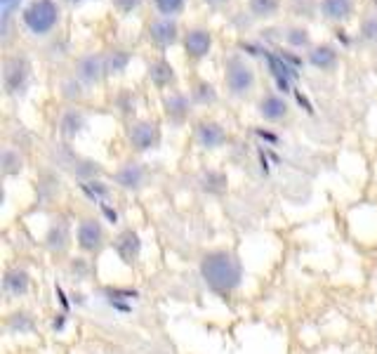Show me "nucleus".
Instances as JSON below:
<instances>
[{"instance_id":"obj_1","label":"nucleus","mask_w":377,"mask_h":354,"mask_svg":"<svg viewBox=\"0 0 377 354\" xmlns=\"http://www.w3.org/2000/svg\"><path fill=\"white\" fill-rule=\"evenodd\" d=\"M201 277L215 293H231L243 281V265L231 250H210L201 260Z\"/></svg>"},{"instance_id":"obj_2","label":"nucleus","mask_w":377,"mask_h":354,"mask_svg":"<svg viewBox=\"0 0 377 354\" xmlns=\"http://www.w3.org/2000/svg\"><path fill=\"white\" fill-rule=\"evenodd\" d=\"M62 22V8L57 0H31L22 12V24L33 35H50Z\"/></svg>"},{"instance_id":"obj_3","label":"nucleus","mask_w":377,"mask_h":354,"mask_svg":"<svg viewBox=\"0 0 377 354\" xmlns=\"http://www.w3.org/2000/svg\"><path fill=\"white\" fill-rule=\"evenodd\" d=\"M224 83H226L229 95H233V97H248V95L255 90V83H257L255 69L250 67L243 57L231 55L224 62Z\"/></svg>"},{"instance_id":"obj_4","label":"nucleus","mask_w":377,"mask_h":354,"mask_svg":"<svg viewBox=\"0 0 377 354\" xmlns=\"http://www.w3.org/2000/svg\"><path fill=\"white\" fill-rule=\"evenodd\" d=\"M78 248L85 250V253H99L101 246H104L106 236H104V227L97 218H85L78 225V234H76Z\"/></svg>"},{"instance_id":"obj_5","label":"nucleus","mask_w":377,"mask_h":354,"mask_svg":"<svg viewBox=\"0 0 377 354\" xmlns=\"http://www.w3.org/2000/svg\"><path fill=\"white\" fill-rule=\"evenodd\" d=\"M184 52H187L189 59H194V62H199V59L208 57L212 50V33L208 31V29L203 26H194L189 29L187 33H184Z\"/></svg>"},{"instance_id":"obj_6","label":"nucleus","mask_w":377,"mask_h":354,"mask_svg":"<svg viewBox=\"0 0 377 354\" xmlns=\"http://www.w3.org/2000/svg\"><path fill=\"white\" fill-rule=\"evenodd\" d=\"M179 38V24L175 17H156L149 26V40L158 47L175 45Z\"/></svg>"},{"instance_id":"obj_7","label":"nucleus","mask_w":377,"mask_h":354,"mask_svg":"<svg viewBox=\"0 0 377 354\" xmlns=\"http://www.w3.org/2000/svg\"><path fill=\"white\" fill-rule=\"evenodd\" d=\"M257 113L269 123H278L290 113V104L276 92H265L257 102Z\"/></svg>"},{"instance_id":"obj_8","label":"nucleus","mask_w":377,"mask_h":354,"mask_svg":"<svg viewBox=\"0 0 377 354\" xmlns=\"http://www.w3.org/2000/svg\"><path fill=\"white\" fill-rule=\"evenodd\" d=\"M128 137L137 152H146L158 144V128L151 121H137L128 128Z\"/></svg>"},{"instance_id":"obj_9","label":"nucleus","mask_w":377,"mask_h":354,"mask_svg":"<svg viewBox=\"0 0 377 354\" xmlns=\"http://www.w3.org/2000/svg\"><path fill=\"white\" fill-rule=\"evenodd\" d=\"M113 248H116V253L123 257V262H128V265H135L137 257L142 253V239L140 234L135 230H125L116 236V241H113Z\"/></svg>"},{"instance_id":"obj_10","label":"nucleus","mask_w":377,"mask_h":354,"mask_svg":"<svg viewBox=\"0 0 377 354\" xmlns=\"http://www.w3.org/2000/svg\"><path fill=\"white\" fill-rule=\"evenodd\" d=\"M106 74V62L104 57H97V55H85L78 59L76 64V76L78 81L83 83H99L101 76Z\"/></svg>"},{"instance_id":"obj_11","label":"nucleus","mask_w":377,"mask_h":354,"mask_svg":"<svg viewBox=\"0 0 377 354\" xmlns=\"http://www.w3.org/2000/svg\"><path fill=\"white\" fill-rule=\"evenodd\" d=\"M71 243V225L64 218L55 220L45 234V246L52 253H64Z\"/></svg>"},{"instance_id":"obj_12","label":"nucleus","mask_w":377,"mask_h":354,"mask_svg":"<svg viewBox=\"0 0 377 354\" xmlns=\"http://www.w3.org/2000/svg\"><path fill=\"white\" fill-rule=\"evenodd\" d=\"M354 8H356L354 0H321L319 3L321 15L328 22H337V24L349 22L354 17Z\"/></svg>"},{"instance_id":"obj_13","label":"nucleus","mask_w":377,"mask_h":354,"mask_svg":"<svg viewBox=\"0 0 377 354\" xmlns=\"http://www.w3.org/2000/svg\"><path fill=\"white\" fill-rule=\"evenodd\" d=\"M28 286H31V277H28L26 269H8L3 279V291L8 293L10 298H22L28 293Z\"/></svg>"},{"instance_id":"obj_14","label":"nucleus","mask_w":377,"mask_h":354,"mask_svg":"<svg viewBox=\"0 0 377 354\" xmlns=\"http://www.w3.org/2000/svg\"><path fill=\"white\" fill-rule=\"evenodd\" d=\"M309 64L314 69H321V71H333L335 67H337V50H335L333 45H328V43H323V45H314L309 50Z\"/></svg>"},{"instance_id":"obj_15","label":"nucleus","mask_w":377,"mask_h":354,"mask_svg":"<svg viewBox=\"0 0 377 354\" xmlns=\"http://www.w3.org/2000/svg\"><path fill=\"white\" fill-rule=\"evenodd\" d=\"M224 130L219 123L215 121H203L199 123V128H196V140L203 149H217L219 144L224 142Z\"/></svg>"},{"instance_id":"obj_16","label":"nucleus","mask_w":377,"mask_h":354,"mask_svg":"<svg viewBox=\"0 0 377 354\" xmlns=\"http://www.w3.org/2000/svg\"><path fill=\"white\" fill-rule=\"evenodd\" d=\"M116 184L128 191H137L144 184V168L140 163H125L121 170L116 172Z\"/></svg>"},{"instance_id":"obj_17","label":"nucleus","mask_w":377,"mask_h":354,"mask_svg":"<svg viewBox=\"0 0 377 354\" xmlns=\"http://www.w3.org/2000/svg\"><path fill=\"white\" fill-rule=\"evenodd\" d=\"M28 71H26V64L19 62V59H15V62H8L5 64V90L8 92H19L24 88V81H26Z\"/></svg>"},{"instance_id":"obj_18","label":"nucleus","mask_w":377,"mask_h":354,"mask_svg":"<svg viewBox=\"0 0 377 354\" xmlns=\"http://www.w3.org/2000/svg\"><path fill=\"white\" fill-rule=\"evenodd\" d=\"M163 104H165V113L172 118V121H184V118L189 116V99H187V95L170 92V95H165Z\"/></svg>"},{"instance_id":"obj_19","label":"nucleus","mask_w":377,"mask_h":354,"mask_svg":"<svg viewBox=\"0 0 377 354\" xmlns=\"http://www.w3.org/2000/svg\"><path fill=\"white\" fill-rule=\"evenodd\" d=\"M149 78H151L153 86L167 88L175 83V69H172L165 59H158V62H153L151 67H149Z\"/></svg>"},{"instance_id":"obj_20","label":"nucleus","mask_w":377,"mask_h":354,"mask_svg":"<svg viewBox=\"0 0 377 354\" xmlns=\"http://www.w3.org/2000/svg\"><path fill=\"white\" fill-rule=\"evenodd\" d=\"M248 10L257 19H271L278 15L280 0H248Z\"/></svg>"},{"instance_id":"obj_21","label":"nucleus","mask_w":377,"mask_h":354,"mask_svg":"<svg viewBox=\"0 0 377 354\" xmlns=\"http://www.w3.org/2000/svg\"><path fill=\"white\" fill-rule=\"evenodd\" d=\"M285 43L290 47H295V50H302V47H309L311 38H309V31L302 26H290L288 31H285Z\"/></svg>"},{"instance_id":"obj_22","label":"nucleus","mask_w":377,"mask_h":354,"mask_svg":"<svg viewBox=\"0 0 377 354\" xmlns=\"http://www.w3.org/2000/svg\"><path fill=\"white\" fill-rule=\"evenodd\" d=\"M85 125V118H83L81 111H69L67 116L62 118V135L74 137L76 133H81V128Z\"/></svg>"},{"instance_id":"obj_23","label":"nucleus","mask_w":377,"mask_h":354,"mask_svg":"<svg viewBox=\"0 0 377 354\" xmlns=\"http://www.w3.org/2000/svg\"><path fill=\"white\" fill-rule=\"evenodd\" d=\"M8 326H10V331H15V333H28L33 328V319L28 312H15V314H10Z\"/></svg>"},{"instance_id":"obj_24","label":"nucleus","mask_w":377,"mask_h":354,"mask_svg":"<svg viewBox=\"0 0 377 354\" xmlns=\"http://www.w3.org/2000/svg\"><path fill=\"white\" fill-rule=\"evenodd\" d=\"M187 0H153V8L158 12V17H177L184 10Z\"/></svg>"},{"instance_id":"obj_25","label":"nucleus","mask_w":377,"mask_h":354,"mask_svg":"<svg viewBox=\"0 0 377 354\" xmlns=\"http://www.w3.org/2000/svg\"><path fill=\"white\" fill-rule=\"evenodd\" d=\"M81 189L85 191V196L92 201H101L109 196V187H106L104 182H99V179H87V182L81 184Z\"/></svg>"},{"instance_id":"obj_26","label":"nucleus","mask_w":377,"mask_h":354,"mask_svg":"<svg viewBox=\"0 0 377 354\" xmlns=\"http://www.w3.org/2000/svg\"><path fill=\"white\" fill-rule=\"evenodd\" d=\"M104 62H106V74H121V71H125V67H128L130 57L125 55V52H113Z\"/></svg>"},{"instance_id":"obj_27","label":"nucleus","mask_w":377,"mask_h":354,"mask_svg":"<svg viewBox=\"0 0 377 354\" xmlns=\"http://www.w3.org/2000/svg\"><path fill=\"white\" fill-rule=\"evenodd\" d=\"M19 170H22L19 154H15L12 149H5V152H3V172H5V175H17Z\"/></svg>"},{"instance_id":"obj_28","label":"nucleus","mask_w":377,"mask_h":354,"mask_svg":"<svg viewBox=\"0 0 377 354\" xmlns=\"http://www.w3.org/2000/svg\"><path fill=\"white\" fill-rule=\"evenodd\" d=\"M361 35L370 43H377V12H370L361 22Z\"/></svg>"},{"instance_id":"obj_29","label":"nucleus","mask_w":377,"mask_h":354,"mask_svg":"<svg viewBox=\"0 0 377 354\" xmlns=\"http://www.w3.org/2000/svg\"><path fill=\"white\" fill-rule=\"evenodd\" d=\"M194 99L201 102V104H212V102L217 99V95H215V88L210 83H199L194 90Z\"/></svg>"},{"instance_id":"obj_30","label":"nucleus","mask_w":377,"mask_h":354,"mask_svg":"<svg viewBox=\"0 0 377 354\" xmlns=\"http://www.w3.org/2000/svg\"><path fill=\"white\" fill-rule=\"evenodd\" d=\"M106 300H137L140 298V293L137 291H130V288H106L104 291Z\"/></svg>"},{"instance_id":"obj_31","label":"nucleus","mask_w":377,"mask_h":354,"mask_svg":"<svg viewBox=\"0 0 377 354\" xmlns=\"http://www.w3.org/2000/svg\"><path fill=\"white\" fill-rule=\"evenodd\" d=\"M62 95L67 99H81L83 97V86L76 81V78H69V81L62 83Z\"/></svg>"},{"instance_id":"obj_32","label":"nucleus","mask_w":377,"mask_h":354,"mask_svg":"<svg viewBox=\"0 0 377 354\" xmlns=\"http://www.w3.org/2000/svg\"><path fill=\"white\" fill-rule=\"evenodd\" d=\"M140 3L142 0H113V5H116L121 12H133L140 8Z\"/></svg>"},{"instance_id":"obj_33","label":"nucleus","mask_w":377,"mask_h":354,"mask_svg":"<svg viewBox=\"0 0 377 354\" xmlns=\"http://www.w3.org/2000/svg\"><path fill=\"white\" fill-rule=\"evenodd\" d=\"M71 272H74V277H76L78 281H83V279H85V274H87V265L81 260V257H78L74 265H71Z\"/></svg>"},{"instance_id":"obj_34","label":"nucleus","mask_w":377,"mask_h":354,"mask_svg":"<svg viewBox=\"0 0 377 354\" xmlns=\"http://www.w3.org/2000/svg\"><path fill=\"white\" fill-rule=\"evenodd\" d=\"M99 211H101V215H104L106 220L111 222V225H118V211H116V208L106 206V203H99Z\"/></svg>"},{"instance_id":"obj_35","label":"nucleus","mask_w":377,"mask_h":354,"mask_svg":"<svg viewBox=\"0 0 377 354\" xmlns=\"http://www.w3.org/2000/svg\"><path fill=\"white\" fill-rule=\"evenodd\" d=\"M19 3H22V0H0V5H3V15H5V19H8V17H10V12L15 10Z\"/></svg>"},{"instance_id":"obj_36","label":"nucleus","mask_w":377,"mask_h":354,"mask_svg":"<svg viewBox=\"0 0 377 354\" xmlns=\"http://www.w3.org/2000/svg\"><path fill=\"white\" fill-rule=\"evenodd\" d=\"M64 323H67V312H59L55 316V321H52V328H55V331H62Z\"/></svg>"},{"instance_id":"obj_37","label":"nucleus","mask_w":377,"mask_h":354,"mask_svg":"<svg viewBox=\"0 0 377 354\" xmlns=\"http://www.w3.org/2000/svg\"><path fill=\"white\" fill-rule=\"evenodd\" d=\"M106 303H109L111 307H113V309H118V312H130V309H133L128 303H123V300H106Z\"/></svg>"},{"instance_id":"obj_38","label":"nucleus","mask_w":377,"mask_h":354,"mask_svg":"<svg viewBox=\"0 0 377 354\" xmlns=\"http://www.w3.org/2000/svg\"><path fill=\"white\" fill-rule=\"evenodd\" d=\"M55 293H57L59 303H62V307H64V309H69V300H67V296H64V288L57 284V286H55Z\"/></svg>"},{"instance_id":"obj_39","label":"nucleus","mask_w":377,"mask_h":354,"mask_svg":"<svg viewBox=\"0 0 377 354\" xmlns=\"http://www.w3.org/2000/svg\"><path fill=\"white\" fill-rule=\"evenodd\" d=\"M206 5H210V8H219V5H226L229 0H203Z\"/></svg>"},{"instance_id":"obj_40","label":"nucleus","mask_w":377,"mask_h":354,"mask_svg":"<svg viewBox=\"0 0 377 354\" xmlns=\"http://www.w3.org/2000/svg\"><path fill=\"white\" fill-rule=\"evenodd\" d=\"M74 303H78V305H85V300H83L81 293H74Z\"/></svg>"},{"instance_id":"obj_41","label":"nucleus","mask_w":377,"mask_h":354,"mask_svg":"<svg viewBox=\"0 0 377 354\" xmlns=\"http://www.w3.org/2000/svg\"><path fill=\"white\" fill-rule=\"evenodd\" d=\"M69 3H78V0H69Z\"/></svg>"}]
</instances>
